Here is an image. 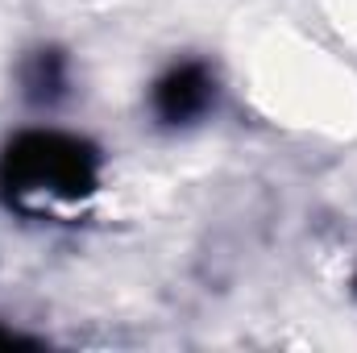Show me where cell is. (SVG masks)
<instances>
[{"mask_svg":"<svg viewBox=\"0 0 357 353\" xmlns=\"http://www.w3.org/2000/svg\"><path fill=\"white\" fill-rule=\"evenodd\" d=\"M216 96V84L208 75V67L199 63H178L171 67L158 84H154V112L167 121V125H187L195 121L199 112H208Z\"/></svg>","mask_w":357,"mask_h":353,"instance_id":"2","label":"cell"},{"mask_svg":"<svg viewBox=\"0 0 357 353\" xmlns=\"http://www.w3.org/2000/svg\"><path fill=\"white\" fill-rule=\"evenodd\" d=\"M0 187L13 208L79 204L100 187V150L59 129L17 133L0 154Z\"/></svg>","mask_w":357,"mask_h":353,"instance_id":"1","label":"cell"},{"mask_svg":"<svg viewBox=\"0 0 357 353\" xmlns=\"http://www.w3.org/2000/svg\"><path fill=\"white\" fill-rule=\"evenodd\" d=\"M21 84H25V96L33 104H50L59 100L63 88H67V59L59 50H38L29 54V63L21 67Z\"/></svg>","mask_w":357,"mask_h":353,"instance_id":"3","label":"cell"},{"mask_svg":"<svg viewBox=\"0 0 357 353\" xmlns=\"http://www.w3.org/2000/svg\"><path fill=\"white\" fill-rule=\"evenodd\" d=\"M21 345H29V341L17 337V333H0V350H21Z\"/></svg>","mask_w":357,"mask_h":353,"instance_id":"4","label":"cell"}]
</instances>
